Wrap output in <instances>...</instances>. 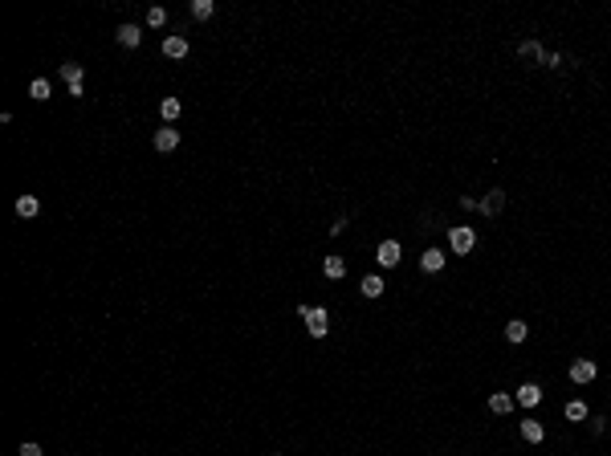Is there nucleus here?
<instances>
[{
    "label": "nucleus",
    "instance_id": "nucleus-1",
    "mask_svg": "<svg viewBox=\"0 0 611 456\" xmlns=\"http://www.w3.org/2000/svg\"><path fill=\"white\" fill-rule=\"evenodd\" d=\"M298 318L306 322L310 338H326L330 334V310L326 306H298Z\"/></svg>",
    "mask_w": 611,
    "mask_h": 456
},
{
    "label": "nucleus",
    "instance_id": "nucleus-2",
    "mask_svg": "<svg viewBox=\"0 0 611 456\" xmlns=\"http://www.w3.org/2000/svg\"><path fill=\"white\" fill-rule=\"evenodd\" d=\"M444 232H448V249L457 257H469L477 249V228L473 225H452V228H444Z\"/></svg>",
    "mask_w": 611,
    "mask_h": 456
},
{
    "label": "nucleus",
    "instance_id": "nucleus-3",
    "mask_svg": "<svg viewBox=\"0 0 611 456\" xmlns=\"http://www.w3.org/2000/svg\"><path fill=\"white\" fill-rule=\"evenodd\" d=\"M505 204H510V191H505V187H489L485 200H477V212L485 220H497V216L505 212Z\"/></svg>",
    "mask_w": 611,
    "mask_h": 456
},
{
    "label": "nucleus",
    "instance_id": "nucleus-4",
    "mask_svg": "<svg viewBox=\"0 0 611 456\" xmlns=\"http://www.w3.org/2000/svg\"><path fill=\"white\" fill-rule=\"evenodd\" d=\"M399 261H403V245H399L395 236H383V240L375 245V265H379V269H395Z\"/></svg>",
    "mask_w": 611,
    "mask_h": 456
},
{
    "label": "nucleus",
    "instance_id": "nucleus-5",
    "mask_svg": "<svg viewBox=\"0 0 611 456\" xmlns=\"http://www.w3.org/2000/svg\"><path fill=\"white\" fill-rule=\"evenodd\" d=\"M567 379L574 387H579V383H595V379H599V363H595V359H570Z\"/></svg>",
    "mask_w": 611,
    "mask_h": 456
},
{
    "label": "nucleus",
    "instance_id": "nucleus-6",
    "mask_svg": "<svg viewBox=\"0 0 611 456\" xmlns=\"http://www.w3.org/2000/svg\"><path fill=\"white\" fill-rule=\"evenodd\" d=\"M518 432H522L525 444H546V424H542L534 411H525L522 419H518Z\"/></svg>",
    "mask_w": 611,
    "mask_h": 456
},
{
    "label": "nucleus",
    "instance_id": "nucleus-7",
    "mask_svg": "<svg viewBox=\"0 0 611 456\" xmlns=\"http://www.w3.org/2000/svg\"><path fill=\"white\" fill-rule=\"evenodd\" d=\"M514 400H518V408L522 411H534L542 400H546V387H542V383H522V387L514 391Z\"/></svg>",
    "mask_w": 611,
    "mask_h": 456
},
{
    "label": "nucleus",
    "instance_id": "nucleus-8",
    "mask_svg": "<svg viewBox=\"0 0 611 456\" xmlns=\"http://www.w3.org/2000/svg\"><path fill=\"white\" fill-rule=\"evenodd\" d=\"M444 265H448V253H444V249H437V245L420 253V269H424V273H428V277L444 273Z\"/></svg>",
    "mask_w": 611,
    "mask_h": 456
},
{
    "label": "nucleus",
    "instance_id": "nucleus-9",
    "mask_svg": "<svg viewBox=\"0 0 611 456\" xmlns=\"http://www.w3.org/2000/svg\"><path fill=\"white\" fill-rule=\"evenodd\" d=\"M359 293H363L367 302L383 298V293H388V281H383V273H367V277H359Z\"/></svg>",
    "mask_w": 611,
    "mask_h": 456
},
{
    "label": "nucleus",
    "instance_id": "nucleus-10",
    "mask_svg": "<svg viewBox=\"0 0 611 456\" xmlns=\"http://www.w3.org/2000/svg\"><path fill=\"white\" fill-rule=\"evenodd\" d=\"M485 408H489V415H514V408H518V400H514L510 391H493V395L485 400Z\"/></svg>",
    "mask_w": 611,
    "mask_h": 456
},
{
    "label": "nucleus",
    "instance_id": "nucleus-11",
    "mask_svg": "<svg viewBox=\"0 0 611 456\" xmlns=\"http://www.w3.org/2000/svg\"><path fill=\"white\" fill-rule=\"evenodd\" d=\"M61 78H66V86H70L74 98L86 94V86H82V65H78V61H66V65H61Z\"/></svg>",
    "mask_w": 611,
    "mask_h": 456
},
{
    "label": "nucleus",
    "instance_id": "nucleus-12",
    "mask_svg": "<svg viewBox=\"0 0 611 456\" xmlns=\"http://www.w3.org/2000/svg\"><path fill=\"white\" fill-rule=\"evenodd\" d=\"M501 334H505V342H510V346H522L525 338H530V326H525L522 318H510L505 326H501Z\"/></svg>",
    "mask_w": 611,
    "mask_h": 456
},
{
    "label": "nucleus",
    "instance_id": "nucleus-13",
    "mask_svg": "<svg viewBox=\"0 0 611 456\" xmlns=\"http://www.w3.org/2000/svg\"><path fill=\"white\" fill-rule=\"evenodd\" d=\"M322 273H326V281H343L347 277V257H339V253L322 257Z\"/></svg>",
    "mask_w": 611,
    "mask_h": 456
},
{
    "label": "nucleus",
    "instance_id": "nucleus-14",
    "mask_svg": "<svg viewBox=\"0 0 611 456\" xmlns=\"http://www.w3.org/2000/svg\"><path fill=\"white\" fill-rule=\"evenodd\" d=\"M518 57H525V61H538L542 65V57H546V49H542V41L538 37H525V41H518V49H514Z\"/></svg>",
    "mask_w": 611,
    "mask_h": 456
},
{
    "label": "nucleus",
    "instance_id": "nucleus-15",
    "mask_svg": "<svg viewBox=\"0 0 611 456\" xmlns=\"http://www.w3.org/2000/svg\"><path fill=\"white\" fill-rule=\"evenodd\" d=\"M563 415H567L570 424H587V419H591V408H587L583 400H567V404H563Z\"/></svg>",
    "mask_w": 611,
    "mask_h": 456
},
{
    "label": "nucleus",
    "instance_id": "nucleus-16",
    "mask_svg": "<svg viewBox=\"0 0 611 456\" xmlns=\"http://www.w3.org/2000/svg\"><path fill=\"white\" fill-rule=\"evenodd\" d=\"M175 147H179V131H175V127L155 131V151H175Z\"/></svg>",
    "mask_w": 611,
    "mask_h": 456
},
{
    "label": "nucleus",
    "instance_id": "nucleus-17",
    "mask_svg": "<svg viewBox=\"0 0 611 456\" xmlns=\"http://www.w3.org/2000/svg\"><path fill=\"white\" fill-rule=\"evenodd\" d=\"M37 212H41V200H37V196H17V216L29 220V216H37Z\"/></svg>",
    "mask_w": 611,
    "mask_h": 456
},
{
    "label": "nucleus",
    "instance_id": "nucleus-18",
    "mask_svg": "<svg viewBox=\"0 0 611 456\" xmlns=\"http://www.w3.org/2000/svg\"><path fill=\"white\" fill-rule=\"evenodd\" d=\"M114 37H119V45L134 49V45H139V41H143V29H139V25H123V29H119Z\"/></svg>",
    "mask_w": 611,
    "mask_h": 456
},
{
    "label": "nucleus",
    "instance_id": "nucleus-19",
    "mask_svg": "<svg viewBox=\"0 0 611 456\" xmlns=\"http://www.w3.org/2000/svg\"><path fill=\"white\" fill-rule=\"evenodd\" d=\"M163 53H168V57H188V37H168V41H163Z\"/></svg>",
    "mask_w": 611,
    "mask_h": 456
},
{
    "label": "nucleus",
    "instance_id": "nucleus-20",
    "mask_svg": "<svg viewBox=\"0 0 611 456\" xmlns=\"http://www.w3.org/2000/svg\"><path fill=\"white\" fill-rule=\"evenodd\" d=\"M179 110H183V102H179V98H163V102H159V114H163L168 123H172V118H179Z\"/></svg>",
    "mask_w": 611,
    "mask_h": 456
},
{
    "label": "nucleus",
    "instance_id": "nucleus-21",
    "mask_svg": "<svg viewBox=\"0 0 611 456\" xmlns=\"http://www.w3.org/2000/svg\"><path fill=\"white\" fill-rule=\"evenodd\" d=\"M212 12H217V4H212V0H192V17H196V21H208Z\"/></svg>",
    "mask_w": 611,
    "mask_h": 456
},
{
    "label": "nucleus",
    "instance_id": "nucleus-22",
    "mask_svg": "<svg viewBox=\"0 0 611 456\" xmlns=\"http://www.w3.org/2000/svg\"><path fill=\"white\" fill-rule=\"evenodd\" d=\"M587 424H591V436H603V432H608V415H599V411H595V415H591V419H587Z\"/></svg>",
    "mask_w": 611,
    "mask_h": 456
},
{
    "label": "nucleus",
    "instance_id": "nucleus-23",
    "mask_svg": "<svg viewBox=\"0 0 611 456\" xmlns=\"http://www.w3.org/2000/svg\"><path fill=\"white\" fill-rule=\"evenodd\" d=\"M49 90H53V86H49V82H45V78H37V82H33V86H29V94H33V98H37V102H45V98H49Z\"/></svg>",
    "mask_w": 611,
    "mask_h": 456
},
{
    "label": "nucleus",
    "instance_id": "nucleus-24",
    "mask_svg": "<svg viewBox=\"0 0 611 456\" xmlns=\"http://www.w3.org/2000/svg\"><path fill=\"white\" fill-rule=\"evenodd\" d=\"M163 21H168V12H163L159 4H155V8H147V25H151V29H159Z\"/></svg>",
    "mask_w": 611,
    "mask_h": 456
},
{
    "label": "nucleus",
    "instance_id": "nucleus-25",
    "mask_svg": "<svg viewBox=\"0 0 611 456\" xmlns=\"http://www.w3.org/2000/svg\"><path fill=\"white\" fill-rule=\"evenodd\" d=\"M347 228H350V220H347V216H339V220H334V225L326 228V232H330V236H343Z\"/></svg>",
    "mask_w": 611,
    "mask_h": 456
},
{
    "label": "nucleus",
    "instance_id": "nucleus-26",
    "mask_svg": "<svg viewBox=\"0 0 611 456\" xmlns=\"http://www.w3.org/2000/svg\"><path fill=\"white\" fill-rule=\"evenodd\" d=\"M542 65H546V70H559V65H563V53H546Z\"/></svg>",
    "mask_w": 611,
    "mask_h": 456
},
{
    "label": "nucleus",
    "instance_id": "nucleus-27",
    "mask_svg": "<svg viewBox=\"0 0 611 456\" xmlns=\"http://www.w3.org/2000/svg\"><path fill=\"white\" fill-rule=\"evenodd\" d=\"M21 456H41V444H33V440H29V444H21Z\"/></svg>",
    "mask_w": 611,
    "mask_h": 456
},
{
    "label": "nucleus",
    "instance_id": "nucleus-28",
    "mask_svg": "<svg viewBox=\"0 0 611 456\" xmlns=\"http://www.w3.org/2000/svg\"><path fill=\"white\" fill-rule=\"evenodd\" d=\"M273 456H281V453H273Z\"/></svg>",
    "mask_w": 611,
    "mask_h": 456
}]
</instances>
